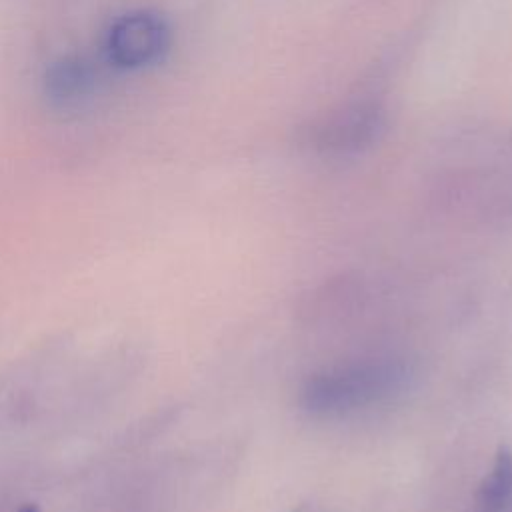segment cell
Here are the masks:
<instances>
[{"label":"cell","mask_w":512,"mask_h":512,"mask_svg":"<svg viewBox=\"0 0 512 512\" xmlns=\"http://www.w3.org/2000/svg\"><path fill=\"white\" fill-rule=\"evenodd\" d=\"M402 382V368L390 362H362L312 376L302 406L312 414H340L378 402Z\"/></svg>","instance_id":"cell-1"},{"label":"cell","mask_w":512,"mask_h":512,"mask_svg":"<svg viewBox=\"0 0 512 512\" xmlns=\"http://www.w3.org/2000/svg\"><path fill=\"white\" fill-rule=\"evenodd\" d=\"M170 28L154 12H132L114 22L108 34V54L124 68L154 64L168 50Z\"/></svg>","instance_id":"cell-2"},{"label":"cell","mask_w":512,"mask_h":512,"mask_svg":"<svg viewBox=\"0 0 512 512\" xmlns=\"http://www.w3.org/2000/svg\"><path fill=\"white\" fill-rule=\"evenodd\" d=\"M476 512H512V452L504 446L478 488Z\"/></svg>","instance_id":"cell-3"},{"label":"cell","mask_w":512,"mask_h":512,"mask_svg":"<svg viewBox=\"0 0 512 512\" xmlns=\"http://www.w3.org/2000/svg\"><path fill=\"white\" fill-rule=\"evenodd\" d=\"M48 92L60 100H72L86 92L90 84V72L80 60H60L48 72Z\"/></svg>","instance_id":"cell-4"},{"label":"cell","mask_w":512,"mask_h":512,"mask_svg":"<svg viewBox=\"0 0 512 512\" xmlns=\"http://www.w3.org/2000/svg\"><path fill=\"white\" fill-rule=\"evenodd\" d=\"M18 512H40V508H38V506H32V504H28V506H22Z\"/></svg>","instance_id":"cell-5"}]
</instances>
